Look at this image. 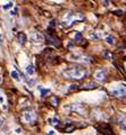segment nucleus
<instances>
[{
    "label": "nucleus",
    "instance_id": "8",
    "mask_svg": "<svg viewBox=\"0 0 126 135\" xmlns=\"http://www.w3.org/2000/svg\"><path fill=\"white\" fill-rule=\"evenodd\" d=\"M17 39H18V41L21 42V44H25L26 41V36L24 32H19L18 35H17Z\"/></svg>",
    "mask_w": 126,
    "mask_h": 135
},
{
    "label": "nucleus",
    "instance_id": "21",
    "mask_svg": "<svg viewBox=\"0 0 126 135\" xmlns=\"http://www.w3.org/2000/svg\"><path fill=\"white\" fill-rule=\"evenodd\" d=\"M47 135H55V131H52V129H51V131H49V132L47 133Z\"/></svg>",
    "mask_w": 126,
    "mask_h": 135
},
{
    "label": "nucleus",
    "instance_id": "1",
    "mask_svg": "<svg viewBox=\"0 0 126 135\" xmlns=\"http://www.w3.org/2000/svg\"><path fill=\"white\" fill-rule=\"evenodd\" d=\"M65 78H73V79H81L86 76V72L80 68H73V69H66L63 71Z\"/></svg>",
    "mask_w": 126,
    "mask_h": 135
},
{
    "label": "nucleus",
    "instance_id": "27",
    "mask_svg": "<svg viewBox=\"0 0 126 135\" xmlns=\"http://www.w3.org/2000/svg\"><path fill=\"white\" fill-rule=\"evenodd\" d=\"M0 82H1V77H0Z\"/></svg>",
    "mask_w": 126,
    "mask_h": 135
},
{
    "label": "nucleus",
    "instance_id": "16",
    "mask_svg": "<svg viewBox=\"0 0 126 135\" xmlns=\"http://www.w3.org/2000/svg\"><path fill=\"white\" fill-rule=\"evenodd\" d=\"M80 38H81V33H80V32H77L75 36H74V39H75V40H80Z\"/></svg>",
    "mask_w": 126,
    "mask_h": 135
},
{
    "label": "nucleus",
    "instance_id": "3",
    "mask_svg": "<svg viewBox=\"0 0 126 135\" xmlns=\"http://www.w3.org/2000/svg\"><path fill=\"white\" fill-rule=\"evenodd\" d=\"M30 40L33 44H41L44 41V37L42 36L41 33H39L38 31H32L30 33Z\"/></svg>",
    "mask_w": 126,
    "mask_h": 135
},
{
    "label": "nucleus",
    "instance_id": "10",
    "mask_svg": "<svg viewBox=\"0 0 126 135\" xmlns=\"http://www.w3.org/2000/svg\"><path fill=\"white\" fill-rule=\"evenodd\" d=\"M25 72L28 76H33L34 74V66L33 65H27L25 68Z\"/></svg>",
    "mask_w": 126,
    "mask_h": 135
},
{
    "label": "nucleus",
    "instance_id": "6",
    "mask_svg": "<svg viewBox=\"0 0 126 135\" xmlns=\"http://www.w3.org/2000/svg\"><path fill=\"white\" fill-rule=\"evenodd\" d=\"M94 79L97 81H103L105 80V72L102 70H97L94 72Z\"/></svg>",
    "mask_w": 126,
    "mask_h": 135
},
{
    "label": "nucleus",
    "instance_id": "24",
    "mask_svg": "<svg viewBox=\"0 0 126 135\" xmlns=\"http://www.w3.org/2000/svg\"><path fill=\"white\" fill-rule=\"evenodd\" d=\"M76 88H77V85H72V87L69 89H76Z\"/></svg>",
    "mask_w": 126,
    "mask_h": 135
},
{
    "label": "nucleus",
    "instance_id": "4",
    "mask_svg": "<svg viewBox=\"0 0 126 135\" xmlns=\"http://www.w3.org/2000/svg\"><path fill=\"white\" fill-rule=\"evenodd\" d=\"M35 118H36V115L34 111H25L23 113V120L25 123H32L35 120Z\"/></svg>",
    "mask_w": 126,
    "mask_h": 135
},
{
    "label": "nucleus",
    "instance_id": "11",
    "mask_svg": "<svg viewBox=\"0 0 126 135\" xmlns=\"http://www.w3.org/2000/svg\"><path fill=\"white\" fill-rule=\"evenodd\" d=\"M48 123L53 125V126H58L59 125V119L58 118H49L48 119Z\"/></svg>",
    "mask_w": 126,
    "mask_h": 135
},
{
    "label": "nucleus",
    "instance_id": "28",
    "mask_svg": "<svg viewBox=\"0 0 126 135\" xmlns=\"http://www.w3.org/2000/svg\"><path fill=\"white\" fill-rule=\"evenodd\" d=\"M85 135H90V134H85Z\"/></svg>",
    "mask_w": 126,
    "mask_h": 135
},
{
    "label": "nucleus",
    "instance_id": "7",
    "mask_svg": "<svg viewBox=\"0 0 126 135\" xmlns=\"http://www.w3.org/2000/svg\"><path fill=\"white\" fill-rule=\"evenodd\" d=\"M118 124H119L120 129L126 131V120H125V118L123 117V116H120V117H119V121H118Z\"/></svg>",
    "mask_w": 126,
    "mask_h": 135
},
{
    "label": "nucleus",
    "instance_id": "23",
    "mask_svg": "<svg viewBox=\"0 0 126 135\" xmlns=\"http://www.w3.org/2000/svg\"><path fill=\"white\" fill-rule=\"evenodd\" d=\"M0 103H1V104H4V103H5V100H4V96H0Z\"/></svg>",
    "mask_w": 126,
    "mask_h": 135
},
{
    "label": "nucleus",
    "instance_id": "15",
    "mask_svg": "<svg viewBox=\"0 0 126 135\" xmlns=\"http://www.w3.org/2000/svg\"><path fill=\"white\" fill-rule=\"evenodd\" d=\"M50 102L52 105H58V100H57V97L56 96H52L50 99Z\"/></svg>",
    "mask_w": 126,
    "mask_h": 135
},
{
    "label": "nucleus",
    "instance_id": "12",
    "mask_svg": "<svg viewBox=\"0 0 126 135\" xmlns=\"http://www.w3.org/2000/svg\"><path fill=\"white\" fill-rule=\"evenodd\" d=\"M38 88L41 90V97H44L48 93H50V89H49V88H42L41 86H40V87H38Z\"/></svg>",
    "mask_w": 126,
    "mask_h": 135
},
{
    "label": "nucleus",
    "instance_id": "2",
    "mask_svg": "<svg viewBox=\"0 0 126 135\" xmlns=\"http://www.w3.org/2000/svg\"><path fill=\"white\" fill-rule=\"evenodd\" d=\"M110 94L112 96H115V97H117V96H124V95H126V86L125 85H118V86L110 89Z\"/></svg>",
    "mask_w": 126,
    "mask_h": 135
},
{
    "label": "nucleus",
    "instance_id": "26",
    "mask_svg": "<svg viewBox=\"0 0 126 135\" xmlns=\"http://www.w3.org/2000/svg\"><path fill=\"white\" fill-rule=\"evenodd\" d=\"M0 44H2V36H1V33H0Z\"/></svg>",
    "mask_w": 126,
    "mask_h": 135
},
{
    "label": "nucleus",
    "instance_id": "22",
    "mask_svg": "<svg viewBox=\"0 0 126 135\" xmlns=\"http://www.w3.org/2000/svg\"><path fill=\"white\" fill-rule=\"evenodd\" d=\"M4 121H5V120H4V118H2V117H0V127L2 126V125H4Z\"/></svg>",
    "mask_w": 126,
    "mask_h": 135
},
{
    "label": "nucleus",
    "instance_id": "20",
    "mask_svg": "<svg viewBox=\"0 0 126 135\" xmlns=\"http://www.w3.org/2000/svg\"><path fill=\"white\" fill-rule=\"evenodd\" d=\"M15 133H16V134H21V133H22V129H21V128H16V129H15Z\"/></svg>",
    "mask_w": 126,
    "mask_h": 135
},
{
    "label": "nucleus",
    "instance_id": "18",
    "mask_svg": "<svg viewBox=\"0 0 126 135\" xmlns=\"http://www.w3.org/2000/svg\"><path fill=\"white\" fill-rule=\"evenodd\" d=\"M1 107H2V110H4V111H6V110H7V104H6V103L1 104Z\"/></svg>",
    "mask_w": 126,
    "mask_h": 135
},
{
    "label": "nucleus",
    "instance_id": "19",
    "mask_svg": "<svg viewBox=\"0 0 126 135\" xmlns=\"http://www.w3.org/2000/svg\"><path fill=\"white\" fill-rule=\"evenodd\" d=\"M9 14H10L11 16H14V15L16 14V9H14V10H10V12H9Z\"/></svg>",
    "mask_w": 126,
    "mask_h": 135
},
{
    "label": "nucleus",
    "instance_id": "14",
    "mask_svg": "<svg viewBox=\"0 0 126 135\" xmlns=\"http://www.w3.org/2000/svg\"><path fill=\"white\" fill-rule=\"evenodd\" d=\"M13 6H14V2H13V1H9V2L6 4V5H4V6H2V8H4V10H7V9L11 8Z\"/></svg>",
    "mask_w": 126,
    "mask_h": 135
},
{
    "label": "nucleus",
    "instance_id": "5",
    "mask_svg": "<svg viewBox=\"0 0 126 135\" xmlns=\"http://www.w3.org/2000/svg\"><path fill=\"white\" fill-rule=\"evenodd\" d=\"M47 39H48V41L52 44V45L55 46H60V41H59V39L57 37H55L53 35H51L49 32H47Z\"/></svg>",
    "mask_w": 126,
    "mask_h": 135
},
{
    "label": "nucleus",
    "instance_id": "17",
    "mask_svg": "<svg viewBox=\"0 0 126 135\" xmlns=\"http://www.w3.org/2000/svg\"><path fill=\"white\" fill-rule=\"evenodd\" d=\"M114 13H115L116 15H122V14H123V10H114Z\"/></svg>",
    "mask_w": 126,
    "mask_h": 135
},
{
    "label": "nucleus",
    "instance_id": "13",
    "mask_svg": "<svg viewBox=\"0 0 126 135\" xmlns=\"http://www.w3.org/2000/svg\"><path fill=\"white\" fill-rule=\"evenodd\" d=\"M105 40H106V42H107L108 45H114V42H115V41H114V38L111 36H107L105 38Z\"/></svg>",
    "mask_w": 126,
    "mask_h": 135
},
{
    "label": "nucleus",
    "instance_id": "9",
    "mask_svg": "<svg viewBox=\"0 0 126 135\" xmlns=\"http://www.w3.org/2000/svg\"><path fill=\"white\" fill-rule=\"evenodd\" d=\"M10 77H11L14 80H16V81H19V80H21V78H19V74H18V72H17L16 70H13V71L10 72Z\"/></svg>",
    "mask_w": 126,
    "mask_h": 135
},
{
    "label": "nucleus",
    "instance_id": "25",
    "mask_svg": "<svg viewBox=\"0 0 126 135\" xmlns=\"http://www.w3.org/2000/svg\"><path fill=\"white\" fill-rule=\"evenodd\" d=\"M102 4H103V5H105V6H108V4H109V2H108V1H103V2H102Z\"/></svg>",
    "mask_w": 126,
    "mask_h": 135
}]
</instances>
